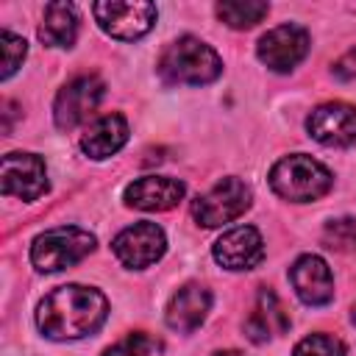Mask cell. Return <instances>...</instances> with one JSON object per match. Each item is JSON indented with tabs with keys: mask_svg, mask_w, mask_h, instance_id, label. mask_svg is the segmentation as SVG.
Here are the masks:
<instances>
[{
	"mask_svg": "<svg viewBox=\"0 0 356 356\" xmlns=\"http://www.w3.org/2000/svg\"><path fill=\"white\" fill-rule=\"evenodd\" d=\"M108 317L103 292L81 284H64L47 292L36 309V325L47 339L67 342L95 334Z\"/></svg>",
	"mask_w": 356,
	"mask_h": 356,
	"instance_id": "obj_1",
	"label": "cell"
},
{
	"mask_svg": "<svg viewBox=\"0 0 356 356\" xmlns=\"http://www.w3.org/2000/svg\"><path fill=\"white\" fill-rule=\"evenodd\" d=\"M159 75L167 83H186V86H203L220 78L222 58L217 50L195 36H181L170 42L159 56Z\"/></svg>",
	"mask_w": 356,
	"mask_h": 356,
	"instance_id": "obj_2",
	"label": "cell"
},
{
	"mask_svg": "<svg viewBox=\"0 0 356 356\" xmlns=\"http://www.w3.org/2000/svg\"><path fill=\"white\" fill-rule=\"evenodd\" d=\"M331 184H334V175L328 172V167H323L317 159H312L306 153L284 156L270 170L273 192L292 203L317 200L331 189Z\"/></svg>",
	"mask_w": 356,
	"mask_h": 356,
	"instance_id": "obj_3",
	"label": "cell"
},
{
	"mask_svg": "<svg viewBox=\"0 0 356 356\" xmlns=\"http://www.w3.org/2000/svg\"><path fill=\"white\" fill-rule=\"evenodd\" d=\"M95 250V234L78 225H61L39 234L31 245V264L39 273H58L78 264Z\"/></svg>",
	"mask_w": 356,
	"mask_h": 356,
	"instance_id": "obj_4",
	"label": "cell"
},
{
	"mask_svg": "<svg viewBox=\"0 0 356 356\" xmlns=\"http://www.w3.org/2000/svg\"><path fill=\"white\" fill-rule=\"evenodd\" d=\"M250 200H253L250 186L245 181L228 175V178H220L206 195L195 197L192 214H195V220L200 225L217 228V225H225V222L242 217L250 209Z\"/></svg>",
	"mask_w": 356,
	"mask_h": 356,
	"instance_id": "obj_5",
	"label": "cell"
},
{
	"mask_svg": "<svg viewBox=\"0 0 356 356\" xmlns=\"http://www.w3.org/2000/svg\"><path fill=\"white\" fill-rule=\"evenodd\" d=\"M92 14L108 36L134 42V39H142L153 28L159 11L153 3H145V0H134V3L131 0H125V3L108 0V3H95Z\"/></svg>",
	"mask_w": 356,
	"mask_h": 356,
	"instance_id": "obj_6",
	"label": "cell"
},
{
	"mask_svg": "<svg viewBox=\"0 0 356 356\" xmlns=\"http://www.w3.org/2000/svg\"><path fill=\"white\" fill-rule=\"evenodd\" d=\"M111 250L114 256L120 259L122 267L128 270H142V267H150L156 264L164 250H167V236L164 231L156 225V222H134L128 228H122L114 242H111Z\"/></svg>",
	"mask_w": 356,
	"mask_h": 356,
	"instance_id": "obj_7",
	"label": "cell"
},
{
	"mask_svg": "<svg viewBox=\"0 0 356 356\" xmlns=\"http://www.w3.org/2000/svg\"><path fill=\"white\" fill-rule=\"evenodd\" d=\"M106 86L97 75H78L70 83H64L53 103V120L61 131H72L81 125L103 100Z\"/></svg>",
	"mask_w": 356,
	"mask_h": 356,
	"instance_id": "obj_8",
	"label": "cell"
},
{
	"mask_svg": "<svg viewBox=\"0 0 356 356\" xmlns=\"http://www.w3.org/2000/svg\"><path fill=\"white\" fill-rule=\"evenodd\" d=\"M309 33L300 25H278L273 31H267L259 44H256V56L261 64H267L273 72H289L295 70L306 53H309Z\"/></svg>",
	"mask_w": 356,
	"mask_h": 356,
	"instance_id": "obj_9",
	"label": "cell"
},
{
	"mask_svg": "<svg viewBox=\"0 0 356 356\" xmlns=\"http://www.w3.org/2000/svg\"><path fill=\"white\" fill-rule=\"evenodd\" d=\"M47 192V170L36 153L3 156V195L19 200H36Z\"/></svg>",
	"mask_w": 356,
	"mask_h": 356,
	"instance_id": "obj_10",
	"label": "cell"
},
{
	"mask_svg": "<svg viewBox=\"0 0 356 356\" xmlns=\"http://www.w3.org/2000/svg\"><path fill=\"white\" fill-rule=\"evenodd\" d=\"M306 131L320 145L348 147L356 142V108L348 103H339V100L323 103L309 114Z\"/></svg>",
	"mask_w": 356,
	"mask_h": 356,
	"instance_id": "obj_11",
	"label": "cell"
},
{
	"mask_svg": "<svg viewBox=\"0 0 356 356\" xmlns=\"http://www.w3.org/2000/svg\"><path fill=\"white\" fill-rule=\"evenodd\" d=\"M211 253L225 270H253L264 259V239L253 225H236L214 242Z\"/></svg>",
	"mask_w": 356,
	"mask_h": 356,
	"instance_id": "obj_12",
	"label": "cell"
},
{
	"mask_svg": "<svg viewBox=\"0 0 356 356\" xmlns=\"http://www.w3.org/2000/svg\"><path fill=\"white\" fill-rule=\"evenodd\" d=\"M289 281L298 292V298L309 306H325L334 300V275L325 259L306 253L289 267Z\"/></svg>",
	"mask_w": 356,
	"mask_h": 356,
	"instance_id": "obj_13",
	"label": "cell"
},
{
	"mask_svg": "<svg viewBox=\"0 0 356 356\" xmlns=\"http://www.w3.org/2000/svg\"><path fill=\"white\" fill-rule=\"evenodd\" d=\"M184 184L178 178H167V175H145L136 178L134 184L125 186V203L142 211H167L172 206L181 203L184 197Z\"/></svg>",
	"mask_w": 356,
	"mask_h": 356,
	"instance_id": "obj_14",
	"label": "cell"
},
{
	"mask_svg": "<svg viewBox=\"0 0 356 356\" xmlns=\"http://www.w3.org/2000/svg\"><path fill=\"white\" fill-rule=\"evenodd\" d=\"M289 312H286V306L281 303V298L273 292V289H259V295H256V303H253V309H250V314H248V320H245V337L250 339V342H256V345H261V342H267V339H273V337H281V334H286V328H289Z\"/></svg>",
	"mask_w": 356,
	"mask_h": 356,
	"instance_id": "obj_15",
	"label": "cell"
},
{
	"mask_svg": "<svg viewBox=\"0 0 356 356\" xmlns=\"http://www.w3.org/2000/svg\"><path fill=\"white\" fill-rule=\"evenodd\" d=\"M211 309V292L203 286V284H184L167 303V325L178 334H189L195 331L206 314Z\"/></svg>",
	"mask_w": 356,
	"mask_h": 356,
	"instance_id": "obj_16",
	"label": "cell"
},
{
	"mask_svg": "<svg viewBox=\"0 0 356 356\" xmlns=\"http://www.w3.org/2000/svg\"><path fill=\"white\" fill-rule=\"evenodd\" d=\"M128 142V122L122 114L111 111L97 117L81 136V150L89 159H108Z\"/></svg>",
	"mask_w": 356,
	"mask_h": 356,
	"instance_id": "obj_17",
	"label": "cell"
},
{
	"mask_svg": "<svg viewBox=\"0 0 356 356\" xmlns=\"http://www.w3.org/2000/svg\"><path fill=\"white\" fill-rule=\"evenodd\" d=\"M39 39L47 47H72L78 39V11L72 3H47L39 25Z\"/></svg>",
	"mask_w": 356,
	"mask_h": 356,
	"instance_id": "obj_18",
	"label": "cell"
},
{
	"mask_svg": "<svg viewBox=\"0 0 356 356\" xmlns=\"http://www.w3.org/2000/svg\"><path fill=\"white\" fill-rule=\"evenodd\" d=\"M267 11H270V6L261 0H222V3H217V17L236 31L259 25L267 17Z\"/></svg>",
	"mask_w": 356,
	"mask_h": 356,
	"instance_id": "obj_19",
	"label": "cell"
},
{
	"mask_svg": "<svg viewBox=\"0 0 356 356\" xmlns=\"http://www.w3.org/2000/svg\"><path fill=\"white\" fill-rule=\"evenodd\" d=\"M292 356H345V345L331 334H309L295 345Z\"/></svg>",
	"mask_w": 356,
	"mask_h": 356,
	"instance_id": "obj_20",
	"label": "cell"
},
{
	"mask_svg": "<svg viewBox=\"0 0 356 356\" xmlns=\"http://www.w3.org/2000/svg\"><path fill=\"white\" fill-rule=\"evenodd\" d=\"M323 242L334 250H342V253L356 250V220H350V217L331 220L323 231Z\"/></svg>",
	"mask_w": 356,
	"mask_h": 356,
	"instance_id": "obj_21",
	"label": "cell"
},
{
	"mask_svg": "<svg viewBox=\"0 0 356 356\" xmlns=\"http://www.w3.org/2000/svg\"><path fill=\"white\" fill-rule=\"evenodd\" d=\"M0 50H3V81L6 78H11L17 70H19V64H22V58H25V53H28V44H25V39L22 36H17V33H11V31H0Z\"/></svg>",
	"mask_w": 356,
	"mask_h": 356,
	"instance_id": "obj_22",
	"label": "cell"
},
{
	"mask_svg": "<svg viewBox=\"0 0 356 356\" xmlns=\"http://www.w3.org/2000/svg\"><path fill=\"white\" fill-rule=\"evenodd\" d=\"M153 348H156V342H153L147 334L134 331V334L122 337L120 342H114L111 348H106L103 356H150Z\"/></svg>",
	"mask_w": 356,
	"mask_h": 356,
	"instance_id": "obj_23",
	"label": "cell"
},
{
	"mask_svg": "<svg viewBox=\"0 0 356 356\" xmlns=\"http://www.w3.org/2000/svg\"><path fill=\"white\" fill-rule=\"evenodd\" d=\"M334 75H337L339 81H350V78H356V47L348 50V53L334 64Z\"/></svg>",
	"mask_w": 356,
	"mask_h": 356,
	"instance_id": "obj_24",
	"label": "cell"
},
{
	"mask_svg": "<svg viewBox=\"0 0 356 356\" xmlns=\"http://www.w3.org/2000/svg\"><path fill=\"white\" fill-rule=\"evenodd\" d=\"M214 356H245V353H239V350H217Z\"/></svg>",
	"mask_w": 356,
	"mask_h": 356,
	"instance_id": "obj_25",
	"label": "cell"
},
{
	"mask_svg": "<svg viewBox=\"0 0 356 356\" xmlns=\"http://www.w3.org/2000/svg\"><path fill=\"white\" fill-rule=\"evenodd\" d=\"M350 320L356 323V303H353V309H350Z\"/></svg>",
	"mask_w": 356,
	"mask_h": 356,
	"instance_id": "obj_26",
	"label": "cell"
}]
</instances>
